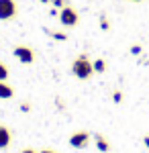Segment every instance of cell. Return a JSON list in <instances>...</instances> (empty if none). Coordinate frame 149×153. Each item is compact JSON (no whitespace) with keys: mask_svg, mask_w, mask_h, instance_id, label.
<instances>
[{"mask_svg":"<svg viewBox=\"0 0 149 153\" xmlns=\"http://www.w3.org/2000/svg\"><path fill=\"white\" fill-rule=\"evenodd\" d=\"M92 63H94V71H96V74H104V71H106V61H104L102 57L94 59Z\"/></svg>","mask_w":149,"mask_h":153,"instance_id":"obj_9","label":"cell"},{"mask_svg":"<svg viewBox=\"0 0 149 153\" xmlns=\"http://www.w3.org/2000/svg\"><path fill=\"white\" fill-rule=\"evenodd\" d=\"M45 33L51 35L55 41H68V33H61V31H47V29H45Z\"/></svg>","mask_w":149,"mask_h":153,"instance_id":"obj_10","label":"cell"},{"mask_svg":"<svg viewBox=\"0 0 149 153\" xmlns=\"http://www.w3.org/2000/svg\"><path fill=\"white\" fill-rule=\"evenodd\" d=\"M51 4H53V8L61 10L63 6H68V4H69V0H51Z\"/></svg>","mask_w":149,"mask_h":153,"instance_id":"obj_12","label":"cell"},{"mask_svg":"<svg viewBox=\"0 0 149 153\" xmlns=\"http://www.w3.org/2000/svg\"><path fill=\"white\" fill-rule=\"evenodd\" d=\"M21 153H39V151H35L33 147H25V149H23Z\"/></svg>","mask_w":149,"mask_h":153,"instance_id":"obj_17","label":"cell"},{"mask_svg":"<svg viewBox=\"0 0 149 153\" xmlns=\"http://www.w3.org/2000/svg\"><path fill=\"white\" fill-rule=\"evenodd\" d=\"M143 143H145V147L149 149V135H145V137H143Z\"/></svg>","mask_w":149,"mask_h":153,"instance_id":"obj_18","label":"cell"},{"mask_svg":"<svg viewBox=\"0 0 149 153\" xmlns=\"http://www.w3.org/2000/svg\"><path fill=\"white\" fill-rule=\"evenodd\" d=\"M100 27H102V31H108V21H106V16H100Z\"/></svg>","mask_w":149,"mask_h":153,"instance_id":"obj_14","label":"cell"},{"mask_svg":"<svg viewBox=\"0 0 149 153\" xmlns=\"http://www.w3.org/2000/svg\"><path fill=\"white\" fill-rule=\"evenodd\" d=\"M12 96H14V88L8 82L0 80V100H10Z\"/></svg>","mask_w":149,"mask_h":153,"instance_id":"obj_7","label":"cell"},{"mask_svg":"<svg viewBox=\"0 0 149 153\" xmlns=\"http://www.w3.org/2000/svg\"><path fill=\"white\" fill-rule=\"evenodd\" d=\"M12 55L19 59L23 65H31V63H35V57H37L35 49L29 47V45H16V47L12 49Z\"/></svg>","mask_w":149,"mask_h":153,"instance_id":"obj_3","label":"cell"},{"mask_svg":"<svg viewBox=\"0 0 149 153\" xmlns=\"http://www.w3.org/2000/svg\"><path fill=\"white\" fill-rule=\"evenodd\" d=\"M37 2H41V4H49L51 0H37Z\"/></svg>","mask_w":149,"mask_h":153,"instance_id":"obj_20","label":"cell"},{"mask_svg":"<svg viewBox=\"0 0 149 153\" xmlns=\"http://www.w3.org/2000/svg\"><path fill=\"white\" fill-rule=\"evenodd\" d=\"M19 16L16 0H0V21H12Z\"/></svg>","mask_w":149,"mask_h":153,"instance_id":"obj_4","label":"cell"},{"mask_svg":"<svg viewBox=\"0 0 149 153\" xmlns=\"http://www.w3.org/2000/svg\"><path fill=\"white\" fill-rule=\"evenodd\" d=\"M131 53H133V55H139V53H141V45H133V47H131Z\"/></svg>","mask_w":149,"mask_h":153,"instance_id":"obj_15","label":"cell"},{"mask_svg":"<svg viewBox=\"0 0 149 153\" xmlns=\"http://www.w3.org/2000/svg\"><path fill=\"white\" fill-rule=\"evenodd\" d=\"M59 23L63 25V27H68V29L76 27V25L80 23V12L76 10V8H74L72 4L63 6V8L59 10Z\"/></svg>","mask_w":149,"mask_h":153,"instance_id":"obj_2","label":"cell"},{"mask_svg":"<svg viewBox=\"0 0 149 153\" xmlns=\"http://www.w3.org/2000/svg\"><path fill=\"white\" fill-rule=\"evenodd\" d=\"M72 74L78 78V80H90L92 74H94V63H92V59L86 55V53H82L78 57L72 61Z\"/></svg>","mask_w":149,"mask_h":153,"instance_id":"obj_1","label":"cell"},{"mask_svg":"<svg viewBox=\"0 0 149 153\" xmlns=\"http://www.w3.org/2000/svg\"><path fill=\"white\" fill-rule=\"evenodd\" d=\"M39 153H57L55 149H43V151H39Z\"/></svg>","mask_w":149,"mask_h":153,"instance_id":"obj_19","label":"cell"},{"mask_svg":"<svg viewBox=\"0 0 149 153\" xmlns=\"http://www.w3.org/2000/svg\"><path fill=\"white\" fill-rule=\"evenodd\" d=\"M8 76H10V71H8V68H6V63H2L0 61V80H8Z\"/></svg>","mask_w":149,"mask_h":153,"instance_id":"obj_11","label":"cell"},{"mask_svg":"<svg viewBox=\"0 0 149 153\" xmlns=\"http://www.w3.org/2000/svg\"><path fill=\"white\" fill-rule=\"evenodd\" d=\"M94 139H96V147H98V151L108 153V149H110V145H108V141H106V137H104V135H100V133H98V135H96Z\"/></svg>","mask_w":149,"mask_h":153,"instance_id":"obj_8","label":"cell"},{"mask_svg":"<svg viewBox=\"0 0 149 153\" xmlns=\"http://www.w3.org/2000/svg\"><path fill=\"white\" fill-rule=\"evenodd\" d=\"M112 100H115V104H121V100H123V92H121V90H115V92H112Z\"/></svg>","mask_w":149,"mask_h":153,"instance_id":"obj_13","label":"cell"},{"mask_svg":"<svg viewBox=\"0 0 149 153\" xmlns=\"http://www.w3.org/2000/svg\"><path fill=\"white\" fill-rule=\"evenodd\" d=\"M21 110H23V112H29V110H31V104H29V102H23V104H21Z\"/></svg>","mask_w":149,"mask_h":153,"instance_id":"obj_16","label":"cell"},{"mask_svg":"<svg viewBox=\"0 0 149 153\" xmlns=\"http://www.w3.org/2000/svg\"><path fill=\"white\" fill-rule=\"evenodd\" d=\"M90 133L88 131H76V133H72L69 135V145L74 147V149H86L88 145H90Z\"/></svg>","mask_w":149,"mask_h":153,"instance_id":"obj_5","label":"cell"},{"mask_svg":"<svg viewBox=\"0 0 149 153\" xmlns=\"http://www.w3.org/2000/svg\"><path fill=\"white\" fill-rule=\"evenodd\" d=\"M129 2H135V4H137V2H143V0H129Z\"/></svg>","mask_w":149,"mask_h":153,"instance_id":"obj_21","label":"cell"},{"mask_svg":"<svg viewBox=\"0 0 149 153\" xmlns=\"http://www.w3.org/2000/svg\"><path fill=\"white\" fill-rule=\"evenodd\" d=\"M10 143H12L10 129H8V127H4V125H0V149H6Z\"/></svg>","mask_w":149,"mask_h":153,"instance_id":"obj_6","label":"cell"}]
</instances>
